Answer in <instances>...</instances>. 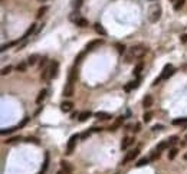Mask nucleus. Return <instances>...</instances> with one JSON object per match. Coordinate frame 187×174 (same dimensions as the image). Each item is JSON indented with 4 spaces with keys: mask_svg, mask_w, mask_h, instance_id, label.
I'll return each instance as SVG.
<instances>
[{
    "mask_svg": "<svg viewBox=\"0 0 187 174\" xmlns=\"http://www.w3.org/2000/svg\"><path fill=\"white\" fill-rule=\"evenodd\" d=\"M161 13H163L161 6H160L158 3H154V4H151V7H150V10H148V20H150L151 23H157V22L161 19Z\"/></svg>",
    "mask_w": 187,
    "mask_h": 174,
    "instance_id": "nucleus-1",
    "label": "nucleus"
},
{
    "mask_svg": "<svg viewBox=\"0 0 187 174\" xmlns=\"http://www.w3.org/2000/svg\"><path fill=\"white\" fill-rule=\"evenodd\" d=\"M147 52H148V48L144 46V45H137V46H133V48L130 49V53H131L134 58H138V59H141Z\"/></svg>",
    "mask_w": 187,
    "mask_h": 174,
    "instance_id": "nucleus-2",
    "label": "nucleus"
},
{
    "mask_svg": "<svg viewBox=\"0 0 187 174\" xmlns=\"http://www.w3.org/2000/svg\"><path fill=\"white\" fill-rule=\"evenodd\" d=\"M81 138V135H78V134H73V135H71V138L68 139V145H66V153L65 154H68L71 156L72 153H73V150H75V145H76V141Z\"/></svg>",
    "mask_w": 187,
    "mask_h": 174,
    "instance_id": "nucleus-3",
    "label": "nucleus"
},
{
    "mask_svg": "<svg viewBox=\"0 0 187 174\" xmlns=\"http://www.w3.org/2000/svg\"><path fill=\"white\" fill-rule=\"evenodd\" d=\"M138 154H140V148H134V150H131L127 156L124 157V160H122V163H121V164H122V166H125L127 163H130V161H133L134 158H137Z\"/></svg>",
    "mask_w": 187,
    "mask_h": 174,
    "instance_id": "nucleus-4",
    "label": "nucleus"
},
{
    "mask_svg": "<svg viewBox=\"0 0 187 174\" xmlns=\"http://www.w3.org/2000/svg\"><path fill=\"white\" fill-rule=\"evenodd\" d=\"M102 43H104V40H102V39H94V40H91V42H88V43H86L85 51H86V52H91V51L97 49L98 46H101Z\"/></svg>",
    "mask_w": 187,
    "mask_h": 174,
    "instance_id": "nucleus-5",
    "label": "nucleus"
},
{
    "mask_svg": "<svg viewBox=\"0 0 187 174\" xmlns=\"http://www.w3.org/2000/svg\"><path fill=\"white\" fill-rule=\"evenodd\" d=\"M49 70H51V79L58 78V75H59V62L58 61H52Z\"/></svg>",
    "mask_w": 187,
    "mask_h": 174,
    "instance_id": "nucleus-6",
    "label": "nucleus"
},
{
    "mask_svg": "<svg viewBox=\"0 0 187 174\" xmlns=\"http://www.w3.org/2000/svg\"><path fill=\"white\" fill-rule=\"evenodd\" d=\"M174 72H176V70L173 68V65H171V63H167V65L164 66L163 72H161V79H169Z\"/></svg>",
    "mask_w": 187,
    "mask_h": 174,
    "instance_id": "nucleus-7",
    "label": "nucleus"
},
{
    "mask_svg": "<svg viewBox=\"0 0 187 174\" xmlns=\"http://www.w3.org/2000/svg\"><path fill=\"white\" fill-rule=\"evenodd\" d=\"M73 94H75L73 84L68 82V84L65 85V88H64V91H62V95H64V98H71V97H73Z\"/></svg>",
    "mask_w": 187,
    "mask_h": 174,
    "instance_id": "nucleus-8",
    "label": "nucleus"
},
{
    "mask_svg": "<svg viewBox=\"0 0 187 174\" xmlns=\"http://www.w3.org/2000/svg\"><path fill=\"white\" fill-rule=\"evenodd\" d=\"M76 79H78V69H76V66H72V68L69 69L68 82L73 84V82H76Z\"/></svg>",
    "mask_w": 187,
    "mask_h": 174,
    "instance_id": "nucleus-9",
    "label": "nucleus"
},
{
    "mask_svg": "<svg viewBox=\"0 0 187 174\" xmlns=\"http://www.w3.org/2000/svg\"><path fill=\"white\" fill-rule=\"evenodd\" d=\"M153 95H150V94H147L145 97H144V99H143V106H144V109H150L151 106H153Z\"/></svg>",
    "mask_w": 187,
    "mask_h": 174,
    "instance_id": "nucleus-10",
    "label": "nucleus"
},
{
    "mask_svg": "<svg viewBox=\"0 0 187 174\" xmlns=\"http://www.w3.org/2000/svg\"><path fill=\"white\" fill-rule=\"evenodd\" d=\"M134 137H125V138L122 139V142H121V150H127L128 147H131L133 144H134Z\"/></svg>",
    "mask_w": 187,
    "mask_h": 174,
    "instance_id": "nucleus-11",
    "label": "nucleus"
},
{
    "mask_svg": "<svg viewBox=\"0 0 187 174\" xmlns=\"http://www.w3.org/2000/svg\"><path fill=\"white\" fill-rule=\"evenodd\" d=\"M36 26H37L36 23H32V25H30V27H29V29H28V30L25 32V35L22 36V37L19 39V40H20V42H23V40H26V39H28L29 36L32 35V33H35V32H36Z\"/></svg>",
    "mask_w": 187,
    "mask_h": 174,
    "instance_id": "nucleus-12",
    "label": "nucleus"
},
{
    "mask_svg": "<svg viewBox=\"0 0 187 174\" xmlns=\"http://www.w3.org/2000/svg\"><path fill=\"white\" fill-rule=\"evenodd\" d=\"M124 120H125V117H118V118L115 120V122H114V124H112V125L108 128V131H117L119 127L124 124Z\"/></svg>",
    "mask_w": 187,
    "mask_h": 174,
    "instance_id": "nucleus-13",
    "label": "nucleus"
},
{
    "mask_svg": "<svg viewBox=\"0 0 187 174\" xmlns=\"http://www.w3.org/2000/svg\"><path fill=\"white\" fill-rule=\"evenodd\" d=\"M46 95H48V89H42V91L37 94V97H36V104L37 105L43 104V101L46 99Z\"/></svg>",
    "mask_w": 187,
    "mask_h": 174,
    "instance_id": "nucleus-14",
    "label": "nucleus"
},
{
    "mask_svg": "<svg viewBox=\"0 0 187 174\" xmlns=\"http://www.w3.org/2000/svg\"><path fill=\"white\" fill-rule=\"evenodd\" d=\"M95 118H98L101 121H107V120H111L112 117H111V114H108L105 111H98V112H95Z\"/></svg>",
    "mask_w": 187,
    "mask_h": 174,
    "instance_id": "nucleus-15",
    "label": "nucleus"
},
{
    "mask_svg": "<svg viewBox=\"0 0 187 174\" xmlns=\"http://www.w3.org/2000/svg\"><path fill=\"white\" fill-rule=\"evenodd\" d=\"M37 61H40V56H39V53H32L29 58H28V65H30V66H33L37 63Z\"/></svg>",
    "mask_w": 187,
    "mask_h": 174,
    "instance_id": "nucleus-16",
    "label": "nucleus"
},
{
    "mask_svg": "<svg viewBox=\"0 0 187 174\" xmlns=\"http://www.w3.org/2000/svg\"><path fill=\"white\" fill-rule=\"evenodd\" d=\"M72 108H73V104H72L71 101H64V102L61 104V109H62V112H71V111H72Z\"/></svg>",
    "mask_w": 187,
    "mask_h": 174,
    "instance_id": "nucleus-17",
    "label": "nucleus"
},
{
    "mask_svg": "<svg viewBox=\"0 0 187 174\" xmlns=\"http://www.w3.org/2000/svg\"><path fill=\"white\" fill-rule=\"evenodd\" d=\"M170 147V142H169V139H164V141H161L158 145H157V148H155V151H158V153H161V151H164L166 148H169Z\"/></svg>",
    "mask_w": 187,
    "mask_h": 174,
    "instance_id": "nucleus-18",
    "label": "nucleus"
},
{
    "mask_svg": "<svg viewBox=\"0 0 187 174\" xmlns=\"http://www.w3.org/2000/svg\"><path fill=\"white\" fill-rule=\"evenodd\" d=\"M61 166H62V170H64L66 174H72L73 168H72L71 163H68V161H61Z\"/></svg>",
    "mask_w": 187,
    "mask_h": 174,
    "instance_id": "nucleus-19",
    "label": "nucleus"
},
{
    "mask_svg": "<svg viewBox=\"0 0 187 174\" xmlns=\"http://www.w3.org/2000/svg\"><path fill=\"white\" fill-rule=\"evenodd\" d=\"M92 117V112L91 111H82L81 114H79V117H78V120L81 122H85L88 118H91Z\"/></svg>",
    "mask_w": 187,
    "mask_h": 174,
    "instance_id": "nucleus-20",
    "label": "nucleus"
},
{
    "mask_svg": "<svg viewBox=\"0 0 187 174\" xmlns=\"http://www.w3.org/2000/svg\"><path fill=\"white\" fill-rule=\"evenodd\" d=\"M94 27H95V32H97L98 35L107 36V30L104 29V26H102L101 23H95V25H94Z\"/></svg>",
    "mask_w": 187,
    "mask_h": 174,
    "instance_id": "nucleus-21",
    "label": "nucleus"
},
{
    "mask_svg": "<svg viewBox=\"0 0 187 174\" xmlns=\"http://www.w3.org/2000/svg\"><path fill=\"white\" fill-rule=\"evenodd\" d=\"M143 68H144V65H143V62H138L135 66H134V70H133V73H134V76H140L141 75V72H143Z\"/></svg>",
    "mask_w": 187,
    "mask_h": 174,
    "instance_id": "nucleus-22",
    "label": "nucleus"
},
{
    "mask_svg": "<svg viewBox=\"0 0 187 174\" xmlns=\"http://www.w3.org/2000/svg\"><path fill=\"white\" fill-rule=\"evenodd\" d=\"M28 69V62H19L16 65V70L17 72H20V73H23V72H26Z\"/></svg>",
    "mask_w": 187,
    "mask_h": 174,
    "instance_id": "nucleus-23",
    "label": "nucleus"
},
{
    "mask_svg": "<svg viewBox=\"0 0 187 174\" xmlns=\"http://www.w3.org/2000/svg\"><path fill=\"white\" fill-rule=\"evenodd\" d=\"M153 117H154L153 111H145V112H144V115H143V121H144V122H150L151 120H153Z\"/></svg>",
    "mask_w": 187,
    "mask_h": 174,
    "instance_id": "nucleus-24",
    "label": "nucleus"
},
{
    "mask_svg": "<svg viewBox=\"0 0 187 174\" xmlns=\"http://www.w3.org/2000/svg\"><path fill=\"white\" fill-rule=\"evenodd\" d=\"M40 78H42L43 81H49V79H51V70H49V68H45V69H43V72L40 73Z\"/></svg>",
    "mask_w": 187,
    "mask_h": 174,
    "instance_id": "nucleus-25",
    "label": "nucleus"
},
{
    "mask_svg": "<svg viewBox=\"0 0 187 174\" xmlns=\"http://www.w3.org/2000/svg\"><path fill=\"white\" fill-rule=\"evenodd\" d=\"M187 124V117H183V118H176L173 120V125H186Z\"/></svg>",
    "mask_w": 187,
    "mask_h": 174,
    "instance_id": "nucleus-26",
    "label": "nucleus"
},
{
    "mask_svg": "<svg viewBox=\"0 0 187 174\" xmlns=\"http://www.w3.org/2000/svg\"><path fill=\"white\" fill-rule=\"evenodd\" d=\"M184 3H186V0H177V1L174 3V6H173V9H174L176 12H179L180 9H183V6H184Z\"/></svg>",
    "mask_w": 187,
    "mask_h": 174,
    "instance_id": "nucleus-27",
    "label": "nucleus"
},
{
    "mask_svg": "<svg viewBox=\"0 0 187 174\" xmlns=\"http://www.w3.org/2000/svg\"><path fill=\"white\" fill-rule=\"evenodd\" d=\"M150 163V158H147V157H144V158H140L138 161H137V167H144V166H147Z\"/></svg>",
    "mask_w": 187,
    "mask_h": 174,
    "instance_id": "nucleus-28",
    "label": "nucleus"
},
{
    "mask_svg": "<svg viewBox=\"0 0 187 174\" xmlns=\"http://www.w3.org/2000/svg\"><path fill=\"white\" fill-rule=\"evenodd\" d=\"M179 154V148H176V147H173L170 151H169V160H174L176 157Z\"/></svg>",
    "mask_w": 187,
    "mask_h": 174,
    "instance_id": "nucleus-29",
    "label": "nucleus"
},
{
    "mask_svg": "<svg viewBox=\"0 0 187 174\" xmlns=\"http://www.w3.org/2000/svg\"><path fill=\"white\" fill-rule=\"evenodd\" d=\"M49 167V153H45V161H43V167H42V171L45 173Z\"/></svg>",
    "mask_w": 187,
    "mask_h": 174,
    "instance_id": "nucleus-30",
    "label": "nucleus"
},
{
    "mask_svg": "<svg viewBox=\"0 0 187 174\" xmlns=\"http://www.w3.org/2000/svg\"><path fill=\"white\" fill-rule=\"evenodd\" d=\"M46 12H48V6H42V7L37 10V15H36V18L40 19L42 16H43V15H45V13H46Z\"/></svg>",
    "mask_w": 187,
    "mask_h": 174,
    "instance_id": "nucleus-31",
    "label": "nucleus"
},
{
    "mask_svg": "<svg viewBox=\"0 0 187 174\" xmlns=\"http://www.w3.org/2000/svg\"><path fill=\"white\" fill-rule=\"evenodd\" d=\"M20 40H13V42H10V43H7V45H3L1 46V52H4L6 49H9V48H12V46H15V45H17Z\"/></svg>",
    "mask_w": 187,
    "mask_h": 174,
    "instance_id": "nucleus-32",
    "label": "nucleus"
},
{
    "mask_svg": "<svg viewBox=\"0 0 187 174\" xmlns=\"http://www.w3.org/2000/svg\"><path fill=\"white\" fill-rule=\"evenodd\" d=\"M76 26H79V27H86V26H88V20H86L85 18H81L76 22Z\"/></svg>",
    "mask_w": 187,
    "mask_h": 174,
    "instance_id": "nucleus-33",
    "label": "nucleus"
},
{
    "mask_svg": "<svg viewBox=\"0 0 187 174\" xmlns=\"http://www.w3.org/2000/svg\"><path fill=\"white\" fill-rule=\"evenodd\" d=\"M82 3H84V0H72V7L78 10V9H81Z\"/></svg>",
    "mask_w": 187,
    "mask_h": 174,
    "instance_id": "nucleus-34",
    "label": "nucleus"
},
{
    "mask_svg": "<svg viewBox=\"0 0 187 174\" xmlns=\"http://www.w3.org/2000/svg\"><path fill=\"white\" fill-rule=\"evenodd\" d=\"M15 131H16V128H3V130H0V134L1 135H6V134H12Z\"/></svg>",
    "mask_w": 187,
    "mask_h": 174,
    "instance_id": "nucleus-35",
    "label": "nucleus"
},
{
    "mask_svg": "<svg viewBox=\"0 0 187 174\" xmlns=\"http://www.w3.org/2000/svg\"><path fill=\"white\" fill-rule=\"evenodd\" d=\"M115 48H117V51H118L119 55L125 53V46H124V45H121V43H117V45H115Z\"/></svg>",
    "mask_w": 187,
    "mask_h": 174,
    "instance_id": "nucleus-36",
    "label": "nucleus"
},
{
    "mask_svg": "<svg viewBox=\"0 0 187 174\" xmlns=\"http://www.w3.org/2000/svg\"><path fill=\"white\" fill-rule=\"evenodd\" d=\"M10 72H12V66H10V65H7V66H4V68L1 69V75L4 76V75H9Z\"/></svg>",
    "mask_w": 187,
    "mask_h": 174,
    "instance_id": "nucleus-37",
    "label": "nucleus"
},
{
    "mask_svg": "<svg viewBox=\"0 0 187 174\" xmlns=\"http://www.w3.org/2000/svg\"><path fill=\"white\" fill-rule=\"evenodd\" d=\"M22 139V137L20 135H16V137H12V138H7V144H13V142H16V141H20Z\"/></svg>",
    "mask_w": 187,
    "mask_h": 174,
    "instance_id": "nucleus-38",
    "label": "nucleus"
},
{
    "mask_svg": "<svg viewBox=\"0 0 187 174\" xmlns=\"http://www.w3.org/2000/svg\"><path fill=\"white\" fill-rule=\"evenodd\" d=\"M48 65V58H42L40 61H39V68L42 69V68H45Z\"/></svg>",
    "mask_w": 187,
    "mask_h": 174,
    "instance_id": "nucleus-39",
    "label": "nucleus"
},
{
    "mask_svg": "<svg viewBox=\"0 0 187 174\" xmlns=\"http://www.w3.org/2000/svg\"><path fill=\"white\" fill-rule=\"evenodd\" d=\"M131 89H135V88H134V82H130L128 85L124 87V91H125V92H130Z\"/></svg>",
    "mask_w": 187,
    "mask_h": 174,
    "instance_id": "nucleus-40",
    "label": "nucleus"
},
{
    "mask_svg": "<svg viewBox=\"0 0 187 174\" xmlns=\"http://www.w3.org/2000/svg\"><path fill=\"white\" fill-rule=\"evenodd\" d=\"M177 141H179V137H177V135H171L170 138H169V142H170V145H174Z\"/></svg>",
    "mask_w": 187,
    "mask_h": 174,
    "instance_id": "nucleus-41",
    "label": "nucleus"
},
{
    "mask_svg": "<svg viewBox=\"0 0 187 174\" xmlns=\"http://www.w3.org/2000/svg\"><path fill=\"white\" fill-rule=\"evenodd\" d=\"M30 121V118H29V117H26V118H23V121L20 122V124H19V127H17V128H23V127H25V125H26V124H28V122Z\"/></svg>",
    "mask_w": 187,
    "mask_h": 174,
    "instance_id": "nucleus-42",
    "label": "nucleus"
},
{
    "mask_svg": "<svg viewBox=\"0 0 187 174\" xmlns=\"http://www.w3.org/2000/svg\"><path fill=\"white\" fill-rule=\"evenodd\" d=\"M26 142H33V144H39V139L35 138V137H28V138H26Z\"/></svg>",
    "mask_w": 187,
    "mask_h": 174,
    "instance_id": "nucleus-43",
    "label": "nucleus"
},
{
    "mask_svg": "<svg viewBox=\"0 0 187 174\" xmlns=\"http://www.w3.org/2000/svg\"><path fill=\"white\" fill-rule=\"evenodd\" d=\"M84 55H85V52H82V53H79V55H78V58L75 59V65H78V63L81 62V59L84 58Z\"/></svg>",
    "mask_w": 187,
    "mask_h": 174,
    "instance_id": "nucleus-44",
    "label": "nucleus"
},
{
    "mask_svg": "<svg viewBox=\"0 0 187 174\" xmlns=\"http://www.w3.org/2000/svg\"><path fill=\"white\" fill-rule=\"evenodd\" d=\"M133 131H134V132H140V131H141V124H140V122H137L135 125H134V130H133Z\"/></svg>",
    "mask_w": 187,
    "mask_h": 174,
    "instance_id": "nucleus-45",
    "label": "nucleus"
},
{
    "mask_svg": "<svg viewBox=\"0 0 187 174\" xmlns=\"http://www.w3.org/2000/svg\"><path fill=\"white\" fill-rule=\"evenodd\" d=\"M91 132H92V131H85V132H82V134H81V138H82V139L88 138V137L91 135Z\"/></svg>",
    "mask_w": 187,
    "mask_h": 174,
    "instance_id": "nucleus-46",
    "label": "nucleus"
},
{
    "mask_svg": "<svg viewBox=\"0 0 187 174\" xmlns=\"http://www.w3.org/2000/svg\"><path fill=\"white\" fill-rule=\"evenodd\" d=\"M158 158H160V153L158 151H154L153 156H151V160H158Z\"/></svg>",
    "mask_w": 187,
    "mask_h": 174,
    "instance_id": "nucleus-47",
    "label": "nucleus"
},
{
    "mask_svg": "<svg viewBox=\"0 0 187 174\" xmlns=\"http://www.w3.org/2000/svg\"><path fill=\"white\" fill-rule=\"evenodd\" d=\"M163 128H164V125H160V124H158V125H154L151 130H153V131H157V130H163Z\"/></svg>",
    "mask_w": 187,
    "mask_h": 174,
    "instance_id": "nucleus-48",
    "label": "nucleus"
},
{
    "mask_svg": "<svg viewBox=\"0 0 187 174\" xmlns=\"http://www.w3.org/2000/svg\"><path fill=\"white\" fill-rule=\"evenodd\" d=\"M160 81H163V79H161V76H160V78H157V79L154 81V82H153V87H155V85H158V84H160Z\"/></svg>",
    "mask_w": 187,
    "mask_h": 174,
    "instance_id": "nucleus-49",
    "label": "nucleus"
},
{
    "mask_svg": "<svg viewBox=\"0 0 187 174\" xmlns=\"http://www.w3.org/2000/svg\"><path fill=\"white\" fill-rule=\"evenodd\" d=\"M101 130H102V128H97V127H94V128H92L91 131H92V132H99Z\"/></svg>",
    "mask_w": 187,
    "mask_h": 174,
    "instance_id": "nucleus-50",
    "label": "nucleus"
},
{
    "mask_svg": "<svg viewBox=\"0 0 187 174\" xmlns=\"http://www.w3.org/2000/svg\"><path fill=\"white\" fill-rule=\"evenodd\" d=\"M181 42H183V43H186V42H187V35L181 36Z\"/></svg>",
    "mask_w": 187,
    "mask_h": 174,
    "instance_id": "nucleus-51",
    "label": "nucleus"
},
{
    "mask_svg": "<svg viewBox=\"0 0 187 174\" xmlns=\"http://www.w3.org/2000/svg\"><path fill=\"white\" fill-rule=\"evenodd\" d=\"M76 117H79V114H76V112H72V115H71V118H76Z\"/></svg>",
    "mask_w": 187,
    "mask_h": 174,
    "instance_id": "nucleus-52",
    "label": "nucleus"
},
{
    "mask_svg": "<svg viewBox=\"0 0 187 174\" xmlns=\"http://www.w3.org/2000/svg\"><path fill=\"white\" fill-rule=\"evenodd\" d=\"M36 1H37V3H46L48 0H36Z\"/></svg>",
    "mask_w": 187,
    "mask_h": 174,
    "instance_id": "nucleus-53",
    "label": "nucleus"
},
{
    "mask_svg": "<svg viewBox=\"0 0 187 174\" xmlns=\"http://www.w3.org/2000/svg\"><path fill=\"white\" fill-rule=\"evenodd\" d=\"M56 174H66V173H65L64 170H59V171H58V173H56Z\"/></svg>",
    "mask_w": 187,
    "mask_h": 174,
    "instance_id": "nucleus-54",
    "label": "nucleus"
},
{
    "mask_svg": "<svg viewBox=\"0 0 187 174\" xmlns=\"http://www.w3.org/2000/svg\"><path fill=\"white\" fill-rule=\"evenodd\" d=\"M183 69H184V70H187V65H184V66H183Z\"/></svg>",
    "mask_w": 187,
    "mask_h": 174,
    "instance_id": "nucleus-55",
    "label": "nucleus"
},
{
    "mask_svg": "<svg viewBox=\"0 0 187 174\" xmlns=\"http://www.w3.org/2000/svg\"><path fill=\"white\" fill-rule=\"evenodd\" d=\"M184 160H186V161H187V153H186V154H184Z\"/></svg>",
    "mask_w": 187,
    "mask_h": 174,
    "instance_id": "nucleus-56",
    "label": "nucleus"
},
{
    "mask_svg": "<svg viewBox=\"0 0 187 174\" xmlns=\"http://www.w3.org/2000/svg\"><path fill=\"white\" fill-rule=\"evenodd\" d=\"M170 1H174V3H176V1H177V0H170Z\"/></svg>",
    "mask_w": 187,
    "mask_h": 174,
    "instance_id": "nucleus-57",
    "label": "nucleus"
},
{
    "mask_svg": "<svg viewBox=\"0 0 187 174\" xmlns=\"http://www.w3.org/2000/svg\"><path fill=\"white\" fill-rule=\"evenodd\" d=\"M39 174H45V173H43V171H40V173H39Z\"/></svg>",
    "mask_w": 187,
    "mask_h": 174,
    "instance_id": "nucleus-58",
    "label": "nucleus"
},
{
    "mask_svg": "<svg viewBox=\"0 0 187 174\" xmlns=\"http://www.w3.org/2000/svg\"><path fill=\"white\" fill-rule=\"evenodd\" d=\"M186 141H187V135H186Z\"/></svg>",
    "mask_w": 187,
    "mask_h": 174,
    "instance_id": "nucleus-59",
    "label": "nucleus"
}]
</instances>
